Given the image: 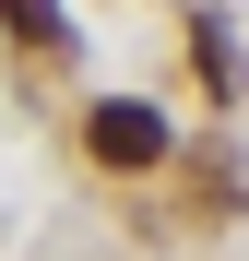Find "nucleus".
Listing matches in <instances>:
<instances>
[{"label":"nucleus","instance_id":"f257e3e1","mask_svg":"<svg viewBox=\"0 0 249 261\" xmlns=\"http://www.w3.org/2000/svg\"><path fill=\"white\" fill-rule=\"evenodd\" d=\"M83 143H95V166H154V154H166V119L131 107V95H107L95 119H83Z\"/></svg>","mask_w":249,"mask_h":261},{"label":"nucleus","instance_id":"f03ea898","mask_svg":"<svg viewBox=\"0 0 249 261\" xmlns=\"http://www.w3.org/2000/svg\"><path fill=\"white\" fill-rule=\"evenodd\" d=\"M0 24H12L24 48H60V36H71V24H60V0H0Z\"/></svg>","mask_w":249,"mask_h":261},{"label":"nucleus","instance_id":"7ed1b4c3","mask_svg":"<svg viewBox=\"0 0 249 261\" xmlns=\"http://www.w3.org/2000/svg\"><path fill=\"white\" fill-rule=\"evenodd\" d=\"M190 60H202V83H214V95H237V48H226V24H202Z\"/></svg>","mask_w":249,"mask_h":261}]
</instances>
